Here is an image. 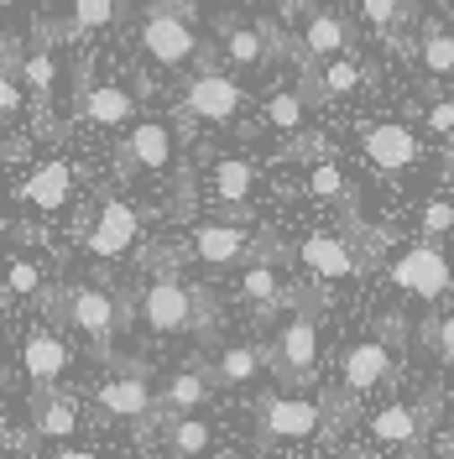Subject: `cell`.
Here are the masks:
<instances>
[{
	"instance_id": "obj_28",
	"label": "cell",
	"mask_w": 454,
	"mask_h": 459,
	"mask_svg": "<svg viewBox=\"0 0 454 459\" xmlns=\"http://www.w3.org/2000/svg\"><path fill=\"white\" fill-rule=\"evenodd\" d=\"M0 287H5V298H42L48 292V272H42L37 256H11L5 272H0Z\"/></svg>"
},
{
	"instance_id": "obj_38",
	"label": "cell",
	"mask_w": 454,
	"mask_h": 459,
	"mask_svg": "<svg viewBox=\"0 0 454 459\" xmlns=\"http://www.w3.org/2000/svg\"><path fill=\"white\" fill-rule=\"evenodd\" d=\"M428 131L444 136V142H454V100H433V105H428Z\"/></svg>"
},
{
	"instance_id": "obj_4",
	"label": "cell",
	"mask_w": 454,
	"mask_h": 459,
	"mask_svg": "<svg viewBox=\"0 0 454 459\" xmlns=\"http://www.w3.org/2000/svg\"><path fill=\"white\" fill-rule=\"evenodd\" d=\"M439 402H444L439 386H428L418 402H387V407L371 412L366 433L376 438V444L402 449L407 459H418L423 455V444H428V433H433V423H439Z\"/></svg>"
},
{
	"instance_id": "obj_30",
	"label": "cell",
	"mask_w": 454,
	"mask_h": 459,
	"mask_svg": "<svg viewBox=\"0 0 454 459\" xmlns=\"http://www.w3.org/2000/svg\"><path fill=\"white\" fill-rule=\"evenodd\" d=\"M418 57L428 74H454V31H444V22H423Z\"/></svg>"
},
{
	"instance_id": "obj_22",
	"label": "cell",
	"mask_w": 454,
	"mask_h": 459,
	"mask_svg": "<svg viewBox=\"0 0 454 459\" xmlns=\"http://www.w3.org/2000/svg\"><path fill=\"white\" fill-rule=\"evenodd\" d=\"M214 386H225V392H240V386H251L256 376L266 371V350L261 344H225L220 355H214V366H204Z\"/></svg>"
},
{
	"instance_id": "obj_7",
	"label": "cell",
	"mask_w": 454,
	"mask_h": 459,
	"mask_svg": "<svg viewBox=\"0 0 454 459\" xmlns=\"http://www.w3.org/2000/svg\"><path fill=\"white\" fill-rule=\"evenodd\" d=\"M63 318L79 329L89 340V350L100 355V360H110L115 350V329L131 318V308L126 303H115L110 292H100V287H63Z\"/></svg>"
},
{
	"instance_id": "obj_46",
	"label": "cell",
	"mask_w": 454,
	"mask_h": 459,
	"mask_svg": "<svg viewBox=\"0 0 454 459\" xmlns=\"http://www.w3.org/2000/svg\"><path fill=\"white\" fill-rule=\"evenodd\" d=\"M225 459H235V455H225Z\"/></svg>"
},
{
	"instance_id": "obj_15",
	"label": "cell",
	"mask_w": 454,
	"mask_h": 459,
	"mask_svg": "<svg viewBox=\"0 0 454 459\" xmlns=\"http://www.w3.org/2000/svg\"><path fill=\"white\" fill-rule=\"evenodd\" d=\"M188 251H194L199 266L225 272V266H240V261L251 256V230L246 225H225V220H214V225H194L188 230Z\"/></svg>"
},
{
	"instance_id": "obj_39",
	"label": "cell",
	"mask_w": 454,
	"mask_h": 459,
	"mask_svg": "<svg viewBox=\"0 0 454 459\" xmlns=\"http://www.w3.org/2000/svg\"><path fill=\"white\" fill-rule=\"evenodd\" d=\"M22 100H27L22 84H16L11 74H0V115H16V110H22Z\"/></svg>"
},
{
	"instance_id": "obj_17",
	"label": "cell",
	"mask_w": 454,
	"mask_h": 459,
	"mask_svg": "<svg viewBox=\"0 0 454 459\" xmlns=\"http://www.w3.org/2000/svg\"><path fill=\"white\" fill-rule=\"evenodd\" d=\"M298 42H303V53H309L313 63H335V57H350L355 27H350V16H340V11H309Z\"/></svg>"
},
{
	"instance_id": "obj_34",
	"label": "cell",
	"mask_w": 454,
	"mask_h": 459,
	"mask_svg": "<svg viewBox=\"0 0 454 459\" xmlns=\"http://www.w3.org/2000/svg\"><path fill=\"white\" fill-rule=\"evenodd\" d=\"M423 344L454 371V314H450V308H428V318H423Z\"/></svg>"
},
{
	"instance_id": "obj_35",
	"label": "cell",
	"mask_w": 454,
	"mask_h": 459,
	"mask_svg": "<svg viewBox=\"0 0 454 459\" xmlns=\"http://www.w3.org/2000/svg\"><path fill=\"white\" fill-rule=\"evenodd\" d=\"M266 126H277V131H298L303 126V115H309V105L298 100V89H277V94H266Z\"/></svg>"
},
{
	"instance_id": "obj_40",
	"label": "cell",
	"mask_w": 454,
	"mask_h": 459,
	"mask_svg": "<svg viewBox=\"0 0 454 459\" xmlns=\"http://www.w3.org/2000/svg\"><path fill=\"white\" fill-rule=\"evenodd\" d=\"M402 340H407V318H402V314H387V318H381V344L402 350Z\"/></svg>"
},
{
	"instance_id": "obj_6",
	"label": "cell",
	"mask_w": 454,
	"mask_h": 459,
	"mask_svg": "<svg viewBox=\"0 0 454 459\" xmlns=\"http://www.w3.org/2000/svg\"><path fill=\"white\" fill-rule=\"evenodd\" d=\"M387 277H392V287L397 292H407V298H418V303H428V308H450V292H454V266L450 256L439 251V246H428V240H418V246H407L402 256L387 261Z\"/></svg>"
},
{
	"instance_id": "obj_23",
	"label": "cell",
	"mask_w": 454,
	"mask_h": 459,
	"mask_svg": "<svg viewBox=\"0 0 454 459\" xmlns=\"http://www.w3.org/2000/svg\"><path fill=\"white\" fill-rule=\"evenodd\" d=\"M79 110L94 126H126L131 110H136V100H131V89H120V84H89V89H79Z\"/></svg>"
},
{
	"instance_id": "obj_18",
	"label": "cell",
	"mask_w": 454,
	"mask_h": 459,
	"mask_svg": "<svg viewBox=\"0 0 454 459\" xmlns=\"http://www.w3.org/2000/svg\"><path fill=\"white\" fill-rule=\"evenodd\" d=\"M172 168V131L162 120H142L120 142V172H168Z\"/></svg>"
},
{
	"instance_id": "obj_8",
	"label": "cell",
	"mask_w": 454,
	"mask_h": 459,
	"mask_svg": "<svg viewBox=\"0 0 454 459\" xmlns=\"http://www.w3.org/2000/svg\"><path fill=\"white\" fill-rule=\"evenodd\" d=\"M397 381H402V366L392 360V344L361 340V344H350V350H345V360H340V392L350 402L371 397V392H387V386H397Z\"/></svg>"
},
{
	"instance_id": "obj_9",
	"label": "cell",
	"mask_w": 454,
	"mask_h": 459,
	"mask_svg": "<svg viewBox=\"0 0 454 459\" xmlns=\"http://www.w3.org/2000/svg\"><path fill=\"white\" fill-rule=\"evenodd\" d=\"M94 407H100V418L131 423V429H142V423H162V402H157V392H152V381H146L142 371L110 376V381L94 392Z\"/></svg>"
},
{
	"instance_id": "obj_43",
	"label": "cell",
	"mask_w": 454,
	"mask_h": 459,
	"mask_svg": "<svg viewBox=\"0 0 454 459\" xmlns=\"http://www.w3.org/2000/svg\"><path fill=\"white\" fill-rule=\"evenodd\" d=\"M345 459H376V449H361V444H355V449H350Z\"/></svg>"
},
{
	"instance_id": "obj_44",
	"label": "cell",
	"mask_w": 454,
	"mask_h": 459,
	"mask_svg": "<svg viewBox=\"0 0 454 459\" xmlns=\"http://www.w3.org/2000/svg\"><path fill=\"white\" fill-rule=\"evenodd\" d=\"M5 235H11V220H0V240H5Z\"/></svg>"
},
{
	"instance_id": "obj_45",
	"label": "cell",
	"mask_w": 454,
	"mask_h": 459,
	"mask_svg": "<svg viewBox=\"0 0 454 459\" xmlns=\"http://www.w3.org/2000/svg\"><path fill=\"white\" fill-rule=\"evenodd\" d=\"M0 449H5V418H0Z\"/></svg>"
},
{
	"instance_id": "obj_33",
	"label": "cell",
	"mask_w": 454,
	"mask_h": 459,
	"mask_svg": "<svg viewBox=\"0 0 454 459\" xmlns=\"http://www.w3.org/2000/svg\"><path fill=\"white\" fill-rule=\"evenodd\" d=\"M277 157H283V162H309V168H319V162H335V142H329L324 131H303V136H292Z\"/></svg>"
},
{
	"instance_id": "obj_13",
	"label": "cell",
	"mask_w": 454,
	"mask_h": 459,
	"mask_svg": "<svg viewBox=\"0 0 454 459\" xmlns=\"http://www.w3.org/2000/svg\"><path fill=\"white\" fill-rule=\"evenodd\" d=\"M298 261H303V272H309L313 282H345V277H366L361 272V261H355V251L345 246L340 230H313L309 240L298 246Z\"/></svg>"
},
{
	"instance_id": "obj_41",
	"label": "cell",
	"mask_w": 454,
	"mask_h": 459,
	"mask_svg": "<svg viewBox=\"0 0 454 459\" xmlns=\"http://www.w3.org/2000/svg\"><path fill=\"white\" fill-rule=\"evenodd\" d=\"M53 459H100L94 449H74V444H63V449H53Z\"/></svg>"
},
{
	"instance_id": "obj_42",
	"label": "cell",
	"mask_w": 454,
	"mask_h": 459,
	"mask_svg": "<svg viewBox=\"0 0 454 459\" xmlns=\"http://www.w3.org/2000/svg\"><path fill=\"white\" fill-rule=\"evenodd\" d=\"M235 5H283V11H292L298 0H235Z\"/></svg>"
},
{
	"instance_id": "obj_12",
	"label": "cell",
	"mask_w": 454,
	"mask_h": 459,
	"mask_svg": "<svg viewBox=\"0 0 454 459\" xmlns=\"http://www.w3.org/2000/svg\"><path fill=\"white\" fill-rule=\"evenodd\" d=\"M361 152H366V162L376 172L402 178V172L418 162V136L402 120H371V126H361Z\"/></svg>"
},
{
	"instance_id": "obj_37",
	"label": "cell",
	"mask_w": 454,
	"mask_h": 459,
	"mask_svg": "<svg viewBox=\"0 0 454 459\" xmlns=\"http://www.w3.org/2000/svg\"><path fill=\"white\" fill-rule=\"evenodd\" d=\"M22 68H27V48H22V37H16V31H5V37H0V74H11V79H16Z\"/></svg>"
},
{
	"instance_id": "obj_27",
	"label": "cell",
	"mask_w": 454,
	"mask_h": 459,
	"mask_svg": "<svg viewBox=\"0 0 454 459\" xmlns=\"http://www.w3.org/2000/svg\"><path fill=\"white\" fill-rule=\"evenodd\" d=\"M319 79H324V100H350V94H361L371 84V68L355 63V57H335V63L319 68Z\"/></svg>"
},
{
	"instance_id": "obj_14",
	"label": "cell",
	"mask_w": 454,
	"mask_h": 459,
	"mask_svg": "<svg viewBox=\"0 0 454 459\" xmlns=\"http://www.w3.org/2000/svg\"><path fill=\"white\" fill-rule=\"evenodd\" d=\"M240 303L261 324H272L277 314H292L298 308V287H283L272 261H246V272H240Z\"/></svg>"
},
{
	"instance_id": "obj_16",
	"label": "cell",
	"mask_w": 454,
	"mask_h": 459,
	"mask_svg": "<svg viewBox=\"0 0 454 459\" xmlns=\"http://www.w3.org/2000/svg\"><path fill=\"white\" fill-rule=\"evenodd\" d=\"M74 366V350L57 340L53 329H31L27 344H22V371L37 392H57V376Z\"/></svg>"
},
{
	"instance_id": "obj_26",
	"label": "cell",
	"mask_w": 454,
	"mask_h": 459,
	"mask_svg": "<svg viewBox=\"0 0 454 459\" xmlns=\"http://www.w3.org/2000/svg\"><path fill=\"white\" fill-rule=\"evenodd\" d=\"M251 188H256V168L246 162V157H220L214 162V199L220 204H240L251 199Z\"/></svg>"
},
{
	"instance_id": "obj_47",
	"label": "cell",
	"mask_w": 454,
	"mask_h": 459,
	"mask_svg": "<svg viewBox=\"0 0 454 459\" xmlns=\"http://www.w3.org/2000/svg\"><path fill=\"white\" fill-rule=\"evenodd\" d=\"M0 5H5V0H0Z\"/></svg>"
},
{
	"instance_id": "obj_24",
	"label": "cell",
	"mask_w": 454,
	"mask_h": 459,
	"mask_svg": "<svg viewBox=\"0 0 454 459\" xmlns=\"http://www.w3.org/2000/svg\"><path fill=\"white\" fill-rule=\"evenodd\" d=\"M53 37H63V27L53 22H42V37H37V48L27 53V68H22V79H27V94L37 105H48V94H53Z\"/></svg>"
},
{
	"instance_id": "obj_21",
	"label": "cell",
	"mask_w": 454,
	"mask_h": 459,
	"mask_svg": "<svg viewBox=\"0 0 454 459\" xmlns=\"http://www.w3.org/2000/svg\"><path fill=\"white\" fill-rule=\"evenodd\" d=\"M22 194V204H31V209H42V214H57L63 204H68V194H74V168L68 162H42V168L31 172L27 183L16 188Z\"/></svg>"
},
{
	"instance_id": "obj_3",
	"label": "cell",
	"mask_w": 454,
	"mask_h": 459,
	"mask_svg": "<svg viewBox=\"0 0 454 459\" xmlns=\"http://www.w3.org/2000/svg\"><path fill=\"white\" fill-rule=\"evenodd\" d=\"M319 298H324V287L319 292L298 287V308L277 329V344L266 350V366L277 371L283 392H309L319 381Z\"/></svg>"
},
{
	"instance_id": "obj_29",
	"label": "cell",
	"mask_w": 454,
	"mask_h": 459,
	"mask_svg": "<svg viewBox=\"0 0 454 459\" xmlns=\"http://www.w3.org/2000/svg\"><path fill=\"white\" fill-rule=\"evenodd\" d=\"M115 5H120V0H74V5H68V22H63V37L74 42V37H89V31L110 27Z\"/></svg>"
},
{
	"instance_id": "obj_2",
	"label": "cell",
	"mask_w": 454,
	"mask_h": 459,
	"mask_svg": "<svg viewBox=\"0 0 454 459\" xmlns=\"http://www.w3.org/2000/svg\"><path fill=\"white\" fill-rule=\"evenodd\" d=\"M142 324L152 334H188V329H199L209 334V324H214V298L204 292V287H188L178 277V266L172 256H157L152 261V282L142 287Z\"/></svg>"
},
{
	"instance_id": "obj_32",
	"label": "cell",
	"mask_w": 454,
	"mask_h": 459,
	"mask_svg": "<svg viewBox=\"0 0 454 459\" xmlns=\"http://www.w3.org/2000/svg\"><path fill=\"white\" fill-rule=\"evenodd\" d=\"M361 16L387 37V48H397V27L413 16V5L407 0H361Z\"/></svg>"
},
{
	"instance_id": "obj_10",
	"label": "cell",
	"mask_w": 454,
	"mask_h": 459,
	"mask_svg": "<svg viewBox=\"0 0 454 459\" xmlns=\"http://www.w3.org/2000/svg\"><path fill=\"white\" fill-rule=\"evenodd\" d=\"M136 235H142V209L126 204V199H105L100 214H94L89 230H84V251L100 256V261H115L136 246Z\"/></svg>"
},
{
	"instance_id": "obj_5",
	"label": "cell",
	"mask_w": 454,
	"mask_h": 459,
	"mask_svg": "<svg viewBox=\"0 0 454 459\" xmlns=\"http://www.w3.org/2000/svg\"><path fill=\"white\" fill-rule=\"evenodd\" d=\"M199 37L188 27V5L183 0H152L142 11V53L162 68H183L199 63Z\"/></svg>"
},
{
	"instance_id": "obj_19",
	"label": "cell",
	"mask_w": 454,
	"mask_h": 459,
	"mask_svg": "<svg viewBox=\"0 0 454 459\" xmlns=\"http://www.w3.org/2000/svg\"><path fill=\"white\" fill-rule=\"evenodd\" d=\"M79 433V397L74 392H31V438H74Z\"/></svg>"
},
{
	"instance_id": "obj_1",
	"label": "cell",
	"mask_w": 454,
	"mask_h": 459,
	"mask_svg": "<svg viewBox=\"0 0 454 459\" xmlns=\"http://www.w3.org/2000/svg\"><path fill=\"white\" fill-rule=\"evenodd\" d=\"M350 407L345 397H303V392H272V397L256 402V438L261 444H292V438H335L350 423Z\"/></svg>"
},
{
	"instance_id": "obj_11",
	"label": "cell",
	"mask_w": 454,
	"mask_h": 459,
	"mask_svg": "<svg viewBox=\"0 0 454 459\" xmlns=\"http://www.w3.org/2000/svg\"><path fill=\"white\" fill-rule=\"evenodd\" d=\"M178 105H183L188 120H214V126H225V120L240 115L246 89L235 84L225 68H220V74H194V79L183 84V94H178Z\"/></svg>"
},
{
	"instance_id": "obj_31",
	"label": "cell",
	"mask_w": 454,
	"mask_h": 459,
	"mask_svg": "<svg viewBox=\"0 0 454 459\" xmlns=\"http://www.w3.org/2000/svg\"><path fill=\"white\" fill-rule=\"evenodd\" d=\"M309 194L345 209V204H355V183L340 172V162H319V168H309Z\"/></svg>"
},
{
	"instance_id": "obj_36",
	"label": "cell",
	"mask_w": 454,
	"mask_h": 459,
	"mask_svg": "<svg viewBox=\"0 0 454 459\" xmlns=\"http://www.w3.org/2000/svg\"><path fill=\"white\" fill-rule=\"evenodd\" d=\"M418 230H423L428 246H433L439 235H450V230H454V204L450 199H428L423 214H418Z\"/></svg>"
},
{
	"instance_id": "obj_25",
	"label": "cell",
	"mask_w": 454,
	"mask_h": 459,
	"mask_svg": "<svg viewBox=\"0 0 454 459\" xmlns=\"http://www.w3.org/2000/svg\"><path fill=\"white\" fill-rule=\"evenodd\" d=\"M162 438H168V449L178 459H204L209 444H214V429L204 418H168L162 423Z\"/></svg>"
},
{
	"instance_id": "obj_20",
	"label": "cell",
	"mask_w": 454,
	"mask_h": 459,
	"mask_svg": "<svg viewBox=\"0 0 454 459\" xmlns=\"http://www.w3.org/2000/svg\"><path fill=\"white\" fill-rule=\"evenodd\" d=\"M209 397H214V381H209V371H204V366L172 371L168 381H162V392H157V402H162V418H194Z\"/></svg>"
}]
</instances>
